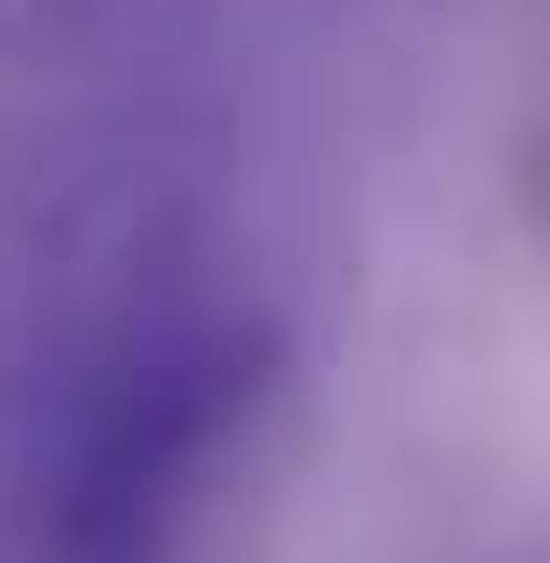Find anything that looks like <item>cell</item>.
<instances>
[{"label":"cell","mask_w":550,"mask_h":563,"mask_svg":"<svg viewBox=\"0 0 550 563\" xmlns=\"http://www.w3.org/2000/svg\"><path fill=\"white\" fill-rule=\"evenodd\" d=\"M288 380V328L184 197H106L40 276L0 367L13 563H170Z\"/></svg>","instance_id":"6da1fadb"},{"label":"cell","mask_w":550,"mask_h":563,"mask_svg":"<svg viewBox=\"0 0 550 563\" xmlns=\"http://www.w3.org/2000/svg\"><path fill=\"white\" fill-rule=\"evenodd\" d=\"M106 0H0V79H26V66H53L79 26H92Z\"/></svg>","instance_id":"7a4b0ae2"}]
</instances>
